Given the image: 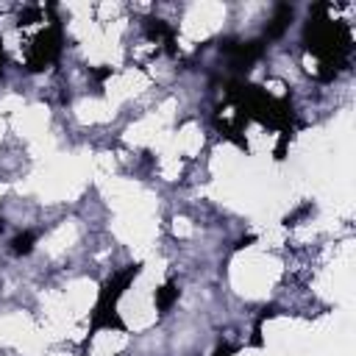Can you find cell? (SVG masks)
I'll return each mask as SVG.
<instances>
[{
  "mask_svg": "<svg viewBox=\"0 0 356 356\" xmlns=\"http://www.w3.org/2000/svg\"><path fill=\"white\" fill-rule=\"evenodd\" d=\"M139 273H142V264H128V267L111 273L103 281V286L97 292V300H95V306L89 312V334H86V342L97 331H125V323H122V317L117 312V303H120V298L125 295V289L134 284V278Z\"/></svg>",
  "mask_w": 356,
  "mask_h": 356,
  "instance_id": "cell-2",
  "label": "cell"
},
{
  "mask_svg": "<svg viewBox=\"0 0 356 356\" xmlns=\"http://www.w3.org/2000/svg\"><path fill=\"white\" fill-rule=\"evenodd\" d=\"M234 350H236V348H234V345H220V348H217V350H214V353H211V356H231V353H234Z\"/></svg>",
  "mask_w": 356,
  "mask_h": 356,
  "instance_id": "cell-12",
  "label": "cell"
},
{
  "mask_svg": "<svg viewBox=\"0 0 356 356\" xmlns=\"http://www.w3.org/2000/svg\"><path fill=\"white\" fill-rule=\"evenodd\" d=\"M111 72H114L111 67H97V70H89V75H92L95 81H106V78H108Z\"/></svg>",
  "mask_w": 356,
  "mask_h": 356,
  "instance_id": "cell-11",
  "label": "cell"
},
{
  "mask_svg": "<svg viewBox=\"0 0 356 356\" xmlns=\"http://www.w3.org/2000/svg\"><path fill=\"white\" fill-rule=\"evenodd\" d=\"M33 245H36V234H33V231H22V234H17V236L11 239V253L28 256V253L33 250Z\"/></svg>",
  "mask_w": 356,
  "mask_h": 356,
  "instance_id": "cell-8",
  "label": "cell"
},
{
  "mask_svg": "<svg viewBox=\"0 0 356 356\" xmlns=\"http://www.w3.org/2000/svg\"><path fill=\"white\" fill-rule=\"evenodd\" d=\"M178 295H181V289H178V284L175 281H167V284H161L159 289H156V309L164 314V312H170L172 309V303L178 300Z\"/></svg>",
  "mask_w": 356,
  "mask_h": 356,
  "instance_id": "cell-7",
  "label": "cell"
},
{
  "mask_svg": "<svg viewBox=\"0 0 356 356\" xmlns=\"http://www.w3.org/2000/svg\"><path fill=\"white\" fill-rule=\"evenodd\" d=\"M292 17H295V8H292L289 3H278V6H275V14H273V19L267 22V31H264V36H267V39H278V36H284V31L289 28Z\"/></svg>",
  "mask_w": 356,
  "mask_h": 356,
  "instance_id": "cell-6",
  "label": "cell"
},
{
  "mask_svg": "<svg viewBox=\"0 0 356 356\" xmlns=\"http://www.w3.org/2000/svg\"><path fill=\"white\" fill-rule=\"evenodd\" d=\"M328 3L312 6V17L303 28V44L317 58V78L334 81L339 70L348 67L350 50H353V33L350 25L342 19L328 17Z\"/></svg>",
  "mask_w": 356,
  "mask_h": 356,
  "instance_id": "cell-1",
  "label": "cell"
},
{
  "mask_svg": "<svg viewBox=\"0 0 356 356\" xmlns=\"http://www.w3.org/2000/svg\"><path fill=\"white\" fill-rule=\"evenodd\" d=\"M145 33L150 39H156V42H164V50L170 56L178 53V47H175V28L167 19H161V17H145Z\"/></svg>",
  "mask_w": 356,
  "mask_h": 356,
  "instance_id": "cell-5",
  "label": "cell"
},
{
  "mask_svg": "<svg viewBox=\"0 0 356 356\" xmlns=\"http://www.w3.org/2000/svg\"><path fill=\"white\" fill-rule=\"evenodd\" d=\"M309 211H312V203H303L298 211H292V214H286V217H284V225H295V220H298V217H303V214H309Z\"/></svg>",
  "mask_w": 356,
  "mask_h": 356,
  "instance_id": "cell-10",
  "label": "cell"
},
{
  "mask_svg": "<svg viewBox=\"0 0 356 356\" xmlns=\"http://www.w3.org/2000/svg\"><path fill=\"white\" fill-rule=\"evenodd\" d=\"M61 50H64V31H61V22L53 17L50 25L33 36L28 56H25V70L28 72L47 70L50 64H56L61 58Z\"/></svg>",
  "mask_w": 356,
  "mask_h": 356,
  "instance_id": "cell-3",
  "label": "cell"
},
{
  "mask_svg": "<svg viewBox=\"0 0 356 356\" xmlns=\"http://www.w3.org/2000/svg\"><path fill=\"white\" fill-rule=\"evenodd\" d=\"M220 53L228 56V64H231L234 72H248L264 56V39H250V42L222 39L220 42Z\"/></svg>",
  "mask_w": 356,
  "mask_h": 356,
  "instance_id": "cell-4",
  "label": "cell"
},
{
  "mask_svg": "<svg viewBox=\"0 0 356 356\" xmlns=\"http://www.w3.org/2000/svg\"><path fill=\"white\" fill-rule=\"evenodd\" d=\"M250 242H256V236H253V234H248V236H242V239H239V242H236L234 248L239 250V248H245V245H250Z\"/></svg>",
  "mask_w": 356,
  "mask_h": 356,
  "instance_id": "cell-13",
  "label": "cell"
},
{
  "mask_svg": "<svg viewBox=\"0 0 356 356\" xmlns=\"http://www.w3.org/2000/svg\"><path fill=\"white\" fill-rule=\"evenodd\" d=\"M44 17V8H39V6H31V8H22L19 11V28H28V25H33V22H39Z\"/></svg>",
  "mask_w": 356,
  "mask_h": 356,
  "instance_id": "cell-9",
  "label": "cell"
},
{
  "mask_svg": "<svg viewBox=\"0 0 356 356\" xmlns=\"http://www.w3.org/2000/svg\"><path fill=\"white\" fill-rule=\"evenodd\" d=\"M3 67H6V50H3V39H0V78H3Z\"/></svg>",
  "mask_w": 356,
  "mask_h": 356,
  "instance_id": "cell-14",
  "label": "cell"
}]
</instances>
